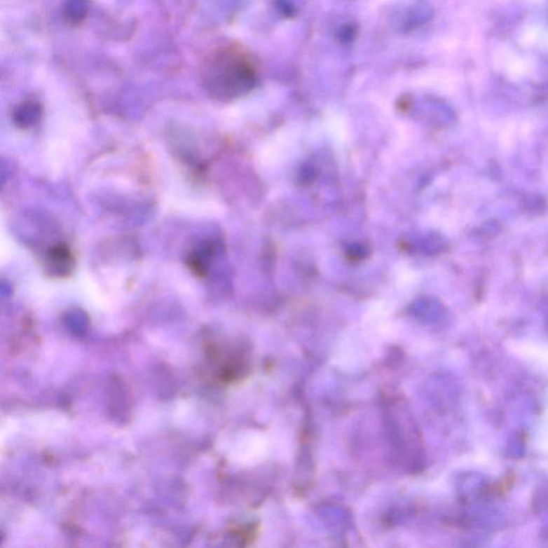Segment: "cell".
Returning a JSON list of instances; mask_svg holds the SVG:
<instances>
[{
    "mask_svg": "<svg viewBox=\"0 0 548 548\" xmlns=\"http://www.w3.org/2000/svg\"><path fill=\"white\" fill-rule=\"evenodd\" d=\"M75 261L72 252L66 245H54L46 255V269L50 277L67 278L74 270Z\"/></svg>",
    "mask_w": 548,
    "mask_h": 548,
    "instance_id": "2",
    "label": "cell"
},
{
    "mask_svg": "<svg viewBox=\"0 0 548 548\" xmlns=\"http://www.w3.org/2000/svg\"><path fill=\"white\" fill-rule=\"evenodd\" d=\"M40 113H41V109L38 104L34 102H25L16 109V123L29 125L30 123H34L36 118H39Z\"/></svg>",
    "mask_w": 548,
    "mask_h": 548,
    "instance_id": "4",
    "label": "cell"
},
{
    "mask_svg": "<svg viewBox=\"0 0 548 548\" xmlns=\"http://www.w3.org/2000/svg\"><path fill=\"white\" fill-rule=\"evenodd\" d=\"M88 11V0H67L64 5V18L70 23H80Z\"/></svg>",
    "mask_w": 548,
    "mask_h": 548,
    "instance_id": "3",
    "label": "cell"
},
{
    "mask_svg": "<svg viewBox=\"0 0 548 548\" xmlns=\"http://www.w3.org/2000/svg\"><path fill=\"white\" fill-rule=\"evenodd\" d=\"M278 8L286 16H292L295 13V7L287 0H278Z\"/></svg>",
    "mask_w": 548,
    "mask_h": 548,
    "instance_id": "7",
    "label": "cell"
},
{
    "mask_svg": "<svg viewBox=\"0 0 548 548\" xmlns=\"http://www.w3.org/2000/svg\"><path fill=\"white\" fill-rule=\"evenodd\" d=\"M203 85L215 100L228 101L245 95L255 84V70L242 50L221 46L209 53L203 64Z\"/></svg>",
    "mask_w": 548,
    "mask_h": 548,
    "instance_id": "1",
    "label": "cell"
},
{
    "mask_svg": "<svg viewBox=\"0 0 548 548\" xmlns=\"http://www.w3.org/2000/svg\"><path fill=\"white\" fill-rule=\"evenodd\" d=\"M432 16V12L427 8H417L413 10L411 13L408 16V22L406 25L407 27H417V26L421 25V24L425 23L426 21L430 20Z\"/></svg>",
    "mask_w": 548,
    "mask_h": 548,
    "instance_id": "5",
    "label": "cell"
},
{
    "mask_svg": "<svg viewBox=\"0 0 548 548\" xmlns=\"http://www.w3.org/2000/svg\"><path fill=\"white\" fill-rule=\"evenodd\" d=\"M356 28L351 25H345L340 32V38L342 41L349 42L355 38Z\"/></svg>",
    "mask_w": 548,
    "mask_h": 548,
    "instance_id": "6",
    "label": "cell"
}]
</instances>
